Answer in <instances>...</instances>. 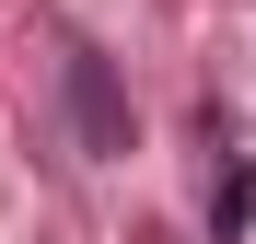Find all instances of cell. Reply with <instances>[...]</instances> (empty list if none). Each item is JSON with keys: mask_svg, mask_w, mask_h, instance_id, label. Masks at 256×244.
I'll return each instance as SVG.
<instances>
[{"mask_svg": "<svg viewBox=\"0 0 256 244\" xmlns=\"http://www.w3.org/2000/svg\"><path fill=\"white\" fill-rule=\"evenodd\" d=\"M256 233V163L222 151V175H210V244H244Z\"/></svg>", "mask_w": 256, "mask_h": 244, "instance_id": "2", "label": "cell"}, {"mask_svg": "<svg viewBox=\"0 0 256 244\" xmlns=\"http://www.w3.org/2000/svg\"><path fill=\"white\" fill-rule=\"evenodd\" d=\"M70 128H82V151H128V105H116L105 58H70Z\"/></svg>", "mask_w": 256, "mask_h": 244, "instance_id": "1", "label": "cell"}]
</instances>
